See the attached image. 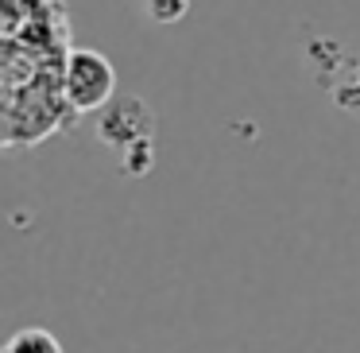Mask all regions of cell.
Wrapping results in <instances>:
<instances>
[{
  "label": "cell",
  "instance_id": "obj_1",
  "mask_svg": "<svg viewBox=\"0 0 360 353\" xmlns=\"http://www.w3.org/2000/svg\"><path fill=\"white\" fill-rule=\"evenodd\" d=\"M97 136H101V144H109L117 151L120 167L128 175H136V179L155 159V148H151V140H155V113H151V105L143 97L117 94L97 113Z\"/></svg>",
  "mask_w": 360,
  "mask_h": 353
},
{
  "label": "cell",
  "instance_id": "obj_2",
  "mask_svg": "<svg viewBox=\"0 0 360 353\" xmlns=\"http://www.w3.org/2000/svg\"><path fill=\"white\" fill-rule=\"evenodd\" d=\"M58 86H63V101L70 113H101L117 97V70L101 51L74 47L63 58Z\"/></svg>",
  "mask_w": 360,
  "mask_h": 353
},
{
  "label": "cell",
  "instance_id": "obj_3",
  "mask_svg": "<svg viewBox=\"0 0 360 353\" xmlns=\"http://www.w3.org/2000/svg\"><path fill=\"white\" fill-rule=\"evenodd\" d=\"M329 94H333V105H337V109L360 120V63H349V66H345V70L337 74V82L329 86Z\"/></svg>",
  "mask_w": 360,
  "mask_h": 353
},
{
  "label": "cell",
  "instance_id": "obj_4",
  "mask_svg": "<svg viewBox=\"0 0 360 353\" xmlns=\"http://www.w3.org/2000/svg\"><path fill=\"white\" fill-rule=\"evenodd\" d=\"M4 353H63V345H58V337L51 334V330L24 326V330H16V334L8 337Z\"/></svg>",
  "mask_w": 360,
  "mask_h": 353
},
{
  "label": "cell",
  "instance_id": "obj_5",
  "mask_svg": "<svg viewBox=\"0 0 360 353\" xmlns=\"http://www.w3.org/2000/svg\"><path fill=\"white\" fill-rule=\"evenodd\" d=\"M140 4H143V16L155 20V24H179L190 12V0H140Z\"/></svg>",
  "mask_w": 360,
  "mask_h": 353
}]
</instances>
